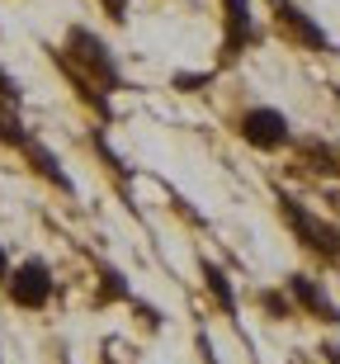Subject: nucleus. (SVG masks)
I'll use <instances>...</instances> for the list:
<instances>
[{
	"label": "nucleus",
	"instance_id": "1",
	"mask_svg": "<svg viewBox=\"0 0 340 364\" xmlns=\"http://www.w3.org/2000/svg\"><path fill=\"white\" fill-rule=\"evenodd\" d=\"M5 284H10V298L19 303V308H43L48 298H53V270L43 265V260H24L19 270L5 274Z\"/></svg>",
	"mask_w": 340,
	"mask_h": 364
},
{
	"label": "nucleus",
	"instance_id": "2",
	"mask_svg": "<svg viewBox=\"0 0 340 364\" xmlns=\"http://www.w3.org/2000/svg\"><path fill=\"white\" fill-rule=\"evenodd\" d=\"M241 137L251 142V147H260V151L284 147L288 142V123H284L279 109H251V114L241 119Z\"/></svg>",
	"mask_w": 340,
	"mask_h": 364
},
{
	"label": "nucleus",
	"instance_id": "3",
	"mask_svg": "<svg viewBox=\"0 0 340 364\" xmlns=\"http://www.w3.org/2000/svg\"><path fill=\"white\" fill-rule=\"evenodd\" d=\"M71 53H76V62H81L85 71H95L99 81L119 85V67H114L109 48H104V43H99L95 33H85V28H71Z\"/></svg>",
	"mask_w": 340,
	"mask_h": 364
},
{
	"label": "nucleus",
	"instance_id": "4",
	"mask_svg": "<svg viewBox=\"0 0 340 364\" xmlns=\"http://www.w3.org/2000/svg\"><path fill=\"white\" fill-rule=\"evenodd\" d=\"M284 218L293 223V232H298V237H302L307 246L327 251V256H336V251H340V237H336V232H331V228H322V223H312V218L302 213V208H298L293 199H284Z\"/></svg>",
	"mask_w": 340,
	"mask_h": 364
},
{
	"label": "nucleus",
	"instance_id": "5",
	"mask_svg": "<svg viewBox=\"0 0 340 364\" xmlns=\"http://www.w3.org/2000/svg\"><path fill=\"white\" fill-rule=\"evenodd\" d=\"M288 289H293V298H298L302 308H312L317 317H322V322H340L336 303H331V298L322 294V289H317V284L307 279V274H293V279H288Z\"/></svg>",
	"mask_w": 340,
	"mask_h": 364
},
{
	"label": "nucleus",
	"instance_id": "6",
	"mask_svg": "<svg viewBox=\"0 0 340 364\" xmlns=\"http://www.w3.org/2000/svg\"><path fill=\"white\" fill-rule=\"evenodd\" d=\"M24 151H28V161H33V171H43V176L53 180L57 189H71V180H67V171L57 166V156L48 147H38V142H24Z\"/></svg>",
	"mask_w": 340,
	"mask_h": 364
},
{
	"label": "nucleus",
	"instance_id": "7",
	"mask_svg": "<svg viewBox=\"0 0 340 364\" xmlns=\"http://www.w3.org/2000/svg\"><path fill=\"white\" fill-rule=\"evenodd\" d=\"M227 19H231V53L251 38V14H246V0H227Z\"/></svg>",
	"mask_w": 340,
	"mask_h": 364
},
{
	"label": "nucleus",
	"instance_id": "8",
	"mask_svg": "<svg viewBox=\"0 0 340 364\" xmlns=\"http://www.w3.org/2000/svg\"><path fill=\"white\" fill-rule=\"evenodd\" d=\"M204 279H208V289H213V298H218L227 312H236V294H231V284H227V274L218 270V265H208L204 260Z\"/></svg>",
	"mask_w": 340,
	"mask_h": 364
},
{
	"label": "nucleus",
	"instance_id": "9",
	"mask_svg": "<svg viewBox=\"0 0 340 364\" xmlns=\"http://www.w3.org/2000/svg\"><path fill=\"white\" fill-rule=\"evenodd\" d=\"M284 19H288L293 28H298V33H302L307 43H317V48H327V38H322V28H317V24H307V19H302V14L293 10V5H284Z\"/></svg>",
	"mask_w": 340,
	"mask_h": 364
},
{
	"label": "nucleus",
	"instance_id": "10",
	"mask_svg": "<svg viewBox=\"0 0 340 364\" xmlns=\"http://www.w3.org/2000/svg\"><path fill=\"white\" fill-rule=\"evenodd\" d=\"M109 298H128V279H123V274H104V303H109Z\"/></svg>",
	"mask_w": 340,
	"mask_h": 364
},
{
	"label": "nucleus",
	"instance_id": "11",
	"mask_svg": "<svg viewBox=\"0 0 340 364\" xmlns=\"http://www.w3.org/2000/svg\"><path fill=\"white\" fill-rule=\"evenodd\" d=\"M19 95H24V90L14 85V76H10V71L0 67V100H10V105H19Z\"/></svg>",
	"mask_w": 340,
	"mask_h": 364
},
{
	"label": "nucleus",
	"instance_id": "12",
	"mask_svg": "<svg viewBox=\"0 0 340 364\" xmlns=\"http://www.w3.org/2000/svg\"><path fill=\"white\" fill-rule=\"evenodd\" d=\"M104 10H109L114 19H123V10H128V0H104Z\"/></svg>",
	"mask_w": 340,
	"mask_h": 364
},
{
	"label": "nucleus",
	"instance_id": "13",
	"mask_svg": "<svg viewBox=\"0 0 340 364\" xmlns=\"http://www.w3.org/2000/svg\"><path fill=\"white\" fill-rule=\"evenodd\" d=\"M204 81H208V76H175L180 90H190V85H204Z\"/></svg>",
	"mask_w": 340,
	"mask_h": 364
},
{
	"label": "nucleus",
	"instance_id": "14",
	"mask_svg": "<svg viewBox=\"0 0 340 364\" xmlns=\"http://www.w3.org/2000/svg\"><path fill=\"white\" fill-rule=\"evenodd\" d=\"M10 274V260H5V246H0V279Z\"/></svg>",
	"mask_w": 340,
	"mask_h": 364
},
{
	"label": "nucleus",
	"instance_id": "15",
	"mask_svg": "<svg viewBox=\"0 0 340 364\" xmlns=\"http://www.w3.org/2000/svg\"><path fill=\"white\" fill-rule=\"evenodd\" d=\"M327 360H331V364H340V346H327Z\"/></svg>",
	"mask_w": 340,
	"mask_h": 364
}]
</instances>
